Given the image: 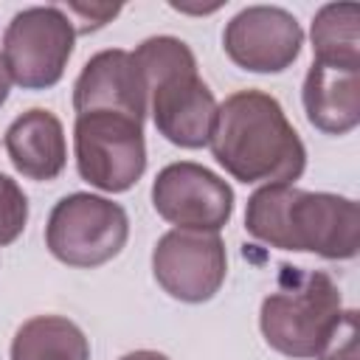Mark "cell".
<instances>
[{
    "label": "cell",
    "mask_w": 360,
    "mask_h": 360,
    "mask_svg": "<svg viewBox=\"0 0 360 360\" xmlns=\"http://www.w3.org/2000/svg\"><path fill=\"white\" fill-rule=\"evenodd\" d=\"M315 360H360L357 357V309H343L318 349Z\"/></svg>",
    "instance_id": "cell-17"
},
{
    "label": "cell",
    "mask_w": 360,
    "mask_h": 360,
    "mask_svg": "<svg viewBox=\"0 0 360 360\" xmlns=\"http://www.w3.org/2000/svg\"><path fill=\"white\" fill-rule=\"evenodd\" d=\"M307 121L323 135H346L360 124V68L309 65L301 87Z\"/></svg>",
    "instance_id": "cell-13"
},
{
    "label": "cell",
    "mask_w": 360,
    "mask_h": 360,
    "mask_svg": "<svg viewBox=\"0 0 360 360\" xmlns=\"http://www.w3.org/2000/svg\"><path fill=\"white\" fill-rule=\"evenodd\" d=\"M278 287L262 301L259 329L270 349L284 357L309 360L323 346L343 312L338 284L323 270L284 267Z\"/></svg>",
    "instance_id": "cell-3"
},
{
    "label": "cell",
    "mask_w": 360,
    "mask_h": 360,
    "mask_svg": "<svg viewBox=\"0 0 360 360\" xmlns=\"http://www.w3.org/2000/svg\"><path fill=\"white\" fill-rule=\"evenodd\" d=\"M73 158L79 177L107 194L129 191L146 172L143 124L121 112H82L73 121Z\"/></svg>",
    "instance_id": "cell-5"
},
{
    "label": "cell",
    "mask_w": 360,
    "mask_h": 360,
    "mask_svg": "<svg viewBox=\"0 0 360 360\" xmlns=\"http://www.w3.org/2000/svg\"><path fill=\"white\" fill-rule=\"evenodd\" d=\"M11 360H90V340L65 315H34L11 338Z\"/></svg>",
    "instance_id": "cell-14"
},
{
    "label": "cell",
    "mask_w": 360,
    "mask_h": 360,
    "mask_svg": "<svg viewBox=\"0 0 360 360\" xmlns=\"http://www.w3.org/2000/svg\"><path fill=\"white\" fill-rule=\"evenodd\" d=\"M8 93H11V76H8V68H6V62H3V53H0V107L6 104Z\"/></svg>",
    "instance_id": "cell-20"
},
{
    "label": "cell",
    "mask_w": 360,
    "mask_h": 360,
    "mask_svg": "<svg viewBox=\"0 0 360 360\" xmlns=\"http://www.w3.org/2000/svg\"><path fill=\"white\" fill-rule=\"evenodd\" d=\"M129 239V217L124 205L90 194H65L48 214L45 248L68 267H101L115 259Z\"/></svg>",
    "instance_id": "cell-4"
},
{
    "label": "cell",
    "mask_w": 360,
    "mask_h": 360,
    "mask_svg": "<svg viewBox=\"0 0 360 360\" xmlns=\"http://www.w3.org/2000/svg\"><path fill=\"white\" fill-rule=\"evenodd\" d=\"M304 45L301 22L281 6H245L222 31L228 59L250 73L287 70Z\"/></svg>",
    "instance_id": "cell-9"
},
{
    "label": "cell",
    "mask_w": 360,
    "mask_h": 360,
    "mask_svg": "<svg viewBox=\"0 0 360 360\" xmlns=\"http://www.w3.org/2000/svg\"><path fill=\"white\" fill-rule=\"evenodd\" d=\"M76 25L59 6H28L11 17L3 31V62L22 90H48L59 84L73 56Z\"/></svg>",
    "instance_id": "cell-6"
},
{
    "label": "cell",
    "mask_w": 360,
    "mask_h": 360,
    "mask_svg": "<svg viewBox=\"0 0 360 360\" xmlns=\"http://www.w3.org/2000/svg\"><path fill=\"white\" fill-rule=\"evenodd\" d=\"M149 112L155 129L180 149H202L208 146L217 98L211 87L200 79L197 68L174 70L152 82L149 87Z\"/></svg>",
    "instance_id": "cell-10"
},
{
    "label": "cell",
    "mask_w": 360,
    "mask_h": 360,
    "mask_svg": "<svg viewBox=\"0 0 360 360\" xmlns=\"http://www.w3.org/2000/svg\"><path fill=\"white\" fill-rule=\"evenodd\" d=\"M214 160L239 183H295L307 169V146L276 96L236 90L217 104L208 138Z\"/></svg>",
    "instance_id": "cell-1"
},
{
    "label": "cell",
    "mask_w": 360,
    "mask_h": 360,
    "mask_svg": "<svg viewBox=\"0 0 360 360\" xmlns=\"http://www.w3.org/2000/svg\"><path fill=\"white\" fill-rule=\"evenodd\" d=\"M118 11H121V6H84V3H70L68 6V14H76V17L84 20L76 28V34H90L96 28H104Z\"/></svg>",
    "instance_id": "cell-18"
},
{
    "label": "cell",
    "mask_w": 360,
    "mask_h": 360,
    "mask_svg": "<svg viewBox=\"0 0 360 360\" xmlns=\"http://www.w3.org/2000/svg\"><path fill=\"white\" fill-rule=\"evenodd\" d=\"M152 276L158 287L183 304L211 301L228 276V253L219 233L166 231L152 248Z\"/></svg>",
    "instance_id": "cell-8"
},
{
    "label": "cell",
    "mask_w": 360,
    "mask_h": 360,
    "mask_svg": "<svg viewBox=\"0 0 360 360\" xmlns=\"http://www.w3.org/2000/svg\"><path fill=\"white\" fill-rule=\"evenodd\" d=\"M315 62L360 68V6L357 3H326L315 11L312 28Z\"/></svg>",
    "instance_id": "cell-15"
},
{
    "label": "cell",
    "mask_w": 360,
    "mask_h": 360,
    "mask_svg": "<svg viewBox=\"0 0 360 360\" xmlns=\"http://www.w3.org/2000/svg\"><path fill=\"white\" fill-rule=\"evenodd\" d=\"M152 205L158 217L180 231L219 233L233 217V188L208 166L177 160L158 172Z\"/></svg>",
    "instance_id": "cell-7"
},
{
    "label": "cell",
    "mask_w": 360,
    "mask_h": 360,
    "mask_svg": "<svg viewBox=\"0 0 360 360\" xmlns=\"http://www.w3.org/2000/svg\"><path fill=\"white\" fill-rule=\"evenodd\" d=\"M73 110L82 112H121L138 124L149 112V90L132 59V51L107 48L93 53L73 82Z\"/></svg>",
    "instance_id": "cell-11"
},
{
    "label": "cell",
    "mask_w": 360,
    "mask_h": 360,
    "mask_svg": "<svg viewBox=\"0 0 360 360\" xmlns=\"http://www.w3.org/2000/svg\"><path fill=\"white\" fill-rule=\"evenodd\" d=\"M28 222V197L8 174H0V248L11 245Z\"/></svg>",
    "instance_id": "cell-16"
},
{
    "label": "cell",
    "mask_w": 360,
    "mask_h": 360,
    "mask_svg": "<svg viewBox=\"0 0 360 360\" xmlns=\"http://www.w3.org/2000/svg\"><path fill=\"white\" fill-rule=\"evenodd\" d=\"M3 146L8 152L11 166L25 180H56L68 166L65 127L45 107H31L22 115H17L6 129Z\"/></svg>",
    "instance_id": "cell-12"
},
{
    "label": "cell",
    "mask_w": 360,
    "mask_h": 360,
    "mask_svg": "<svg viewBox=\"0 0 360 360\" xmlns=\"http://www.w3.org/2000/svg\"><path fill=\"white\" fill-rule=\"evenodd\" d=\"M245 231L278 250L343 262L360 250V208L343 194L270 183L248 197Z\"/></svg>",
    "instance_id": "cell-2"
},
{
    "label": "cell",
    "mask_w": 360,
    "mask_h": 360,
    "mask_svg": "<svg viewBox=\"0 0 360 360\" xmlns=\"http://www.w3.org/2000/svg\"><path fill=\"white\" fill-rule=\"evenodd\" d=\"M118 360H169V357L163 352H155V349H135V352H129Z\"/></svg>",
    "instance_id": "cell-19"
}]
</instances>
